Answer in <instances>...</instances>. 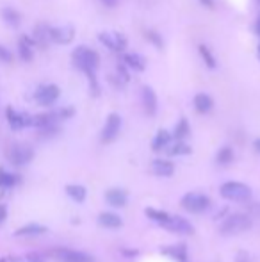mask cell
<instances>
[{
  "label": "cell",
  "instance_id": "6da1fadb",
  "mask_svg": "<svg viewBox=\"0 0 260 262\" xmlns=\"http://www.w3.org/2000/svg\"><path fill=\"white\" fill-rule=\"evenodd\" d=\"M72 59H73L75 68H79L82 73L87 75L91 86H93L94 95H98V82H96V72H98V66H100L98 52L93 50V48H89V47L81 45V47H77L73 50Z\"/></svg>",
  "mask_w": 260,
  "mask_h": 262
},
{
  "label": "cell",
  "instance_id": "7a4b0ae2",
  "mask_svg": "<svg viewBox=\"0 0 260 262\" xmlns=\"http://www.w3.org/2000/svg\"><path fill=\"white\" fill-rule=\"evenodd\" d=\"M252 218L248 214H243V212H235V214H230L219 225V234L221 236H237V234H243L246 230L252 229Z\"/></svg>",
  "mask_w": 260,
  "mask_h": 262
},
{
  "label": "cell",
  "instance_id": "3957f363",
  "mask_svg": "<svg viewBox=\"0 0 260 262\" xmlns=\"http://www.w3.org/2000/svg\"><path fill=\"white\" fill-rule=\"evenodd\" d=\"M219 195L228 202H246V200L252 198V187L243 184V182L230 180L225 182L219 187Z\"/></svg>",
  "mask_w": 260,
  "mask_h": 262
},
{
  "label": "cell",
  "instance_id": "277c9868",
  "mask_svg": "<svg viewBox=\"0 0 260 262\" xmlns=\"http://www.w3.org/2000/svg\"><path fill=\"white\" fill-rule=\"evenodd\" d=\"M182 207L187 212H203L210 207V198L203 193H187V195L182 196Z\"/></svg>",
  "mask_w": 260,
  "mask_h": 262
},
{
  "label": "cell",
  "instance_id": "5b68a950",
  "mask_svg": "<svg viewBox=\"0 0 260 262\" xmlns=\"http://www.w3.org/2000/svg\"><path fill=\"white\" fill-rule=\"evenodd\" d=\"M50 255L57 262H94V259L91 255L70 248H54L50 252Z\"/></svg>",
  "mask_w": 260,
  "mask_h": 262
},
{
  "label": "cell",
  "instance_id": "8992f818",
  "mask_svg": "<svg viewBox=\"0 0 260 262\" xmlns=\"http://www.w3.org/2000/svg\"><path fill=\"white\" fill-rule=\"evenodd\" d=\"M59 95H61V91H59V88H57L56 84H43V86H39V88L36 89L34 98H36V102H38L39 106L48 107V106H52L57 98H59Z\"/></svg>",
  "mask_w": 260,
  "mask_h": 262
},
{
  "label": "cell",
  "instance_id": "52a82bcc",
  "mask_svg": "<svg viewBox=\"0 0 260 262\" xmlns=\"http://www.w3.org/2000/svg\"><path fill=\"white\" fill-rule=\"evenodd\" d=\"M120 131H121V118L120 115L112 113V115L107 116L105 125H103L102 129V141L103 143H112V141L118 137Z\"/></svg>",
  "mask_w": 260,
  "mask_h": 262
},
{
  "label": "cell",
  "instance_id": "ba28073f",
  "mask_svg": "<svg viewBox=\"0 0 260 262\" xmlns=\"http://www.w3.org/2000/svg\"><path fill=\"white\" fill-rule=\"evenodd\" d=\"M32 157H34V150L27 144H14L11 148V152H9V159L11 162L16 166H25L32 161Z\"/></svg>",
  "mask_w": 260,
  "mask_h": 262
},
{
  "label": "cell",
  "instance_id": "9c48e42d",
  "mask_svg": "<svg viewBox=\"0 0 260 262\" xmlns=\"http://www.w3.org/2000/svg\"><path fill=\"white\" fill-rule=\"evenodd\" d=\"M164 229L170 230L171 234H180V236H189V234L194 232L191 221H187L182 216H171L170 221L164 225Z\"/></svg>",
  "mask_w": 260,
  "mask_h": 262
},
{
  "label": "cell",
  "instance_id": "30bf717a",
  "mask_svg": "<svg viewBox=\"0 0 260 262\" xmlns=\"http://www.w3.org/2000/svg\"><path fill=\"white\" fill-rule=\"evenodd\" d=\"M98 38L107 48L114 52H123L127 48V38L120 32H100Z\"/></svg>",
  "mask_w": 260,
  "mask_h": 262
},
{
  "label": "cell",
  "instance_id": "8fae6325",
  "mask_svg": "<svg viewBox=\"0 0 260 262\" xmlns=\"http://www.w3.org/2000/svg\"><path fill=\"white\" fill-rule=\"evenodd\" d=\"M75 38V29L72 25L50 27V41L57 45H68Z\"/></svg>",
  "mask_w": 260,
  "mask_h": 262
},
{
  "label": "cell",
  "instance_id": "7c38bea8",
  "mask_svg": "<svg viewBox=\"0 0 260 262\" xmlns=\"http://www.w3.org/2000/svg\"><path fill=\"white\" fill-rule=\"evenodd\" d=\"M5 116H7V123L11 125L13 131H21V129L32 125V116L25 115V113H18L13 107H7Z\"/></svg>",
  "mask_w": 260,
  "mask_h": 262
},
{
  "label": "cell",
  "instance_id": "4fadbf2b",
  "mask_svg": "<svg viewBox=\"0 0 260 262\" xmlns=\"http://www.w3.org/2000/svg\"><path fill=\"white\" fill-rule=\"evenodd\" d=\"M141 102H143L146 115L155 116V113H157V95H155V91L150 86H143L141 88Z\"/></svg>",
  "mask_w": 260,
  "mask_h": 262
},
{
  "label": "cell",
  "instance_id": "5bb4252c",
  "mask_svg": "<svg viewBox=\"0 0 260 262\" xmlns=\"http://www.w3.org/2000/svg\"><path fill=\"white\" fill-rule=\"evenodd\" d=\"M18 55L25 63H30L34 59V39L29 38V36H20V39H18Z\"/></svg>",
  "mask_w": 260,
  "mask_h": 262
},
{
  "label": "cell",
  "instance_id": "9a60e30c",
  "mask_svg": "<svg viewBox=\"0 0 260 262\" xmlns=\"http://www.w3.org/2000/svg\"><path fill=\"white\" fill-rule=\"evenodd\" d=\"M152 171H154L157 177L170 178L175 173V164L171 161H168V159H155V161L152 162Z\"/></svg>",
  "mask_w": 260,
  "mask_h": 262
},
{
  "label": "cell",
  "instance_id": "2e32d148",
  "mask_svg": "<svg viewBox=\"0 0 260 262\" xmlns=\"http://www.w3.org/2000/svg\"><path fill=\"white\" fill-rule=\"evenodd\" d=\"M105 200L109 205L112 207H125L127 205V200H128V195L125 193L123 189H118V187H112L105 193Z\"/></svg>",
  "mask_w": 260,
  "mask_h": 262
},
{
  "label": "cell",
  "instance_id": "e0dca14e",
  "mask_svg": "<svg viewBox=\"0 0 260 262\" xmlns=\"http://www.w3.org/2000/svg\"><path fill=\"white\" fill-rule=\"evenodd\" d=\"M32 39H34V45L41 48H47V45L50 43V27L47 23H38L32 34Z\"/></svg>",
  "mask_w": 260,
  "mask_h": 262
},
{
  "label": "cell",
  "instance_id": "ac0fdd59",
  "mask_svg": "<svg viewBox=\"0 0 260 262\" xmlns=\"http://www.w3.org/2000/svg\"><path fill=\"white\" fill-rule=\"evenodd\" d=\"M98 223L102 227H105V229H120L121 225H123V220L118 214H114V212H102L98 216Z\"/></svg>",
  "mask_w": 260,
  "mask_h": 262
},
{
  "label": "cell",
  "instance_id": "d6986e66",
  "mask_svg": "<svg viewBox=\"0 0 260 262\" xmlns=\"http://www.w3.org/2000/svg\"><path fill=\"white\" fill-rule=\"evenodd\" d=\"M145 214L148 220L155 221V223H159L161 227H164V225L170 221L171 214H168L166 211H161V209H154V207H146L145 209Z\"/></svg>",
  "mask_w": 260,
  "mask_h": 262
},
{
  "label": "cell",
  "instance_id": "ffe728a7",
  "mask_svg": "<svg viewBox=\"0 0 260 262\" xmlns=\"http://www.w3.org/2000/svg\"><path fill=\"white\" fill-rule=\"evenodd\" d=\"M125 63H127L128 68H132V70H136V72H143L146 68V61L145 57L141 54H137V52H130V54L125 55Z\"/></svg>",
  "mask_w": 260,
  "mask_h": 262
},
{
  "label": "cell",
  "instance_id": "44dd1931",
  "mask_svg": "<svg viewBox=\"0 0 260 262\" xmlns=\"http://www.w3.org/2000/svg\"><path fill=\"white\" fill-rule=\"evenodd\" d=\"M171 143V134L168 131H164V129H161V131L157 132V135L154 137V143H152V150L154 152H161L162 148H168Z\"/></svg>",
  "mask_w": 260,
  "mask_h": 262
},
{
  "label": "cell",
  "instance_id": "7402d4cb",
  "mask_svg": "<svg viewBox=\"0 0 260 262\" xmlns=\"http://www.w3.org/2000/svg\"><path fill=\"white\" fill-rule=\"evenodd\" d=\"M212 106H214L212 98H210L207 93H198L196 97H194V107H196V111L200 113V115L209 113V111L212 109Z\"/></svg>",
  "mask_w": 260,
  "mask_h": 262
},
{
  "label": "cell",
  "instance_id": "603a6c76",
  "mask_svg": "<svg viewBox=\"0 0 260 262\" xmlns=\"http://www.w3.org/2000/svg\"><path fill=\"white\" fill-rule=\"evenodd\" d=\"M66 195H68L73 202L82 203L86 200V196H87V191H86L84 186H79V184H70V186H66Z\"/></svg>",
  "mask_w": 260,
  "mask_h": 262
},
{
  "label": "cell",
  "instance_id": "cb8c5ba5",
  "mask_svg": "<svg viewBox=\"0 0 260 262\" xmlns=\"http://www.w3.org/2000/svg\"><path fill=\"white\" fill-rule=\"evenodd\" d=\"M2 20L7 23L9 27H18L20 25V21H21V16H20V13H18L16 9H13V7H4L2 9Z\"/></svg>",
  "mask_w": 260,
  "mask_h": 262
},
{
  "label": "cell",
  "instance_id": "d4e9b609",
  "mask_svg": "<svg viewBox=\"0 0 260 262\" xmlns=\"http://www.w3.org/2000/svg\"><path fill=\"white\" fill-rule=\"evenodd\" d=\"M47 232V227H43V225H38V223H29L25 227H21L14 232V236H41V234Z\"/></svg>",
  "mask_w": 260,
  "mask_h": 262
},
{
  "label": "cell",
  "instance_id": "484cf974",
  "mask_svg": "<svg viewBox=\"0 0 260 262\" xmlns=\"http://www.w3.org/2000/svg\"><path fill=\"white\" fill-rule=\"evenodd\" d=\"M164 254H166V255H171V257L176 259L178 262H185V261H187V250H185V245L170 246V248L164 250Z\"/></svg>",
  "mask_w": 260,
  "mask_h": 262
},
{
  "label": "cell",
  "instance_id": "4316f807",
  "mask_svg": "<svg viewBox=\"0 0 260 262\" xmlns=\"http://www.w3.org/2000/svg\"><path fill=\"white\" fill-rule=\"evenodd\" d=\"M166 150L170 155H187V153H191V146H189L185 141H175V143L170 144Z\"/></svg>",
  "mask_w": 260,
  "mask_h": 262
},
{
  "label": "cell",
  "instance_id": "83f0119b",
  "mask_svg": "<svg viewBox=\"0 0 260 262\" xmlns=\"http://www.w3.org/2000/svg\"><path fill=\"white\" fill-rule=\"evenodd\" d=\"M191 134V127H189V123H187V120L185 118H182L180 120L178 123H176V127H175V139L176 141H183L187 135Z\"/></svg>",
  "mask_w": 260,
  "mask_h": 262
},
{
  "label": "cell",
  "instance_id": "f1b7e54d",
  "mask_svg": "<svg viewBox=\"0 0 260 262\" xmlns=\"http://www.w3.org/2000/svg\"><path fill=\"white\" fill-rule=\"evenodd\" d=\"M216 159H218V162L221 166L230 164V162L234 161V150H232L230 146H223L218 152V155H216Z\"/></svg>",
  "mask_w": 260,
  "mask_h": 262
},
{
  "label": "cell",
  "instance_id": "f546056e",
  "mask_svg": "<svg viewBox=\"0 0 260 262\" xmlns=\"http://www.w3.org/2000/svg\"><path fill=\"white\" fill-rule=\"evenodd\" d=\"M200 55H201V59L205 61V64H207V68H210V70H216V57H214L212 52L209 50V47L200 45Z\"/></svg>",
  "mask_w": 260,
  "mask_h": 262
},
{
  "label": "cell",
  "instance_id": "4dcf8cb0",
  "mask_svg": "<svg viewBox=\"0 0 260 262\" xmlns=\"http://www.w3.org/2000/svg\"><path fill=\"white\" fill-rule=\"evenodd\" d=\"M14 182H16V177H14V175L7 173V171H4V169H0V187H2V189L13 187Z\"/></svg>",
  "mask_w": 260,
  "mask_h": 262
},
{
  "label": "cell",
  "instance_id": "1f68e13d",
  "mask_svg": "<svg viewBox=\"0 0 260 262\" xmlns=\"http://www.w3.org/2000/svg\"><path fill=\"white\" fill-rule=\"evenodd\" d=\"M13 61V52L9 50L7 47H4V45H0V63H11Z\"/></svg>",
  "mask_w": 260,
  "mask_h": 262
},
{
  "label": "cell",
  "instance_id": "d6a6232c",
  "mask_svg": "<svg viewBox=\"0 0 260 262\" xmlns=\"http://www.w3.org/2000/svg\"><path fill=\"white\" fill-rule=\"evenodd\" d=\"M146 36H148L150 38V41L154 43V45H157V47H162V41H161V36H159V34H155L154 30H150L148 34H146Z\"/></svg>",
  "mask_w": 260,
  "mask_h": 262
},
{
  "label": "cell",
  "instance_id": "836d02e7",
  "mask_svg": "<svg viewBox=\"0 0 260 262\" xmlns=\"http://www.w3.org/2000/svg\"><path fill=\"white\" fill-rule=\"evenodd\" d=\"M18 262H43L41 257H38V255H27V257L20 259Z\"/></svg>",
  "mask_w": 260,
  "mask_h": 262
},
{
  "label": "cell",
  "instance_id": "e575fe53",
  "mask_svg": "<svg viewBox=\"0 0 260 262\" xmlns=\"http://www.w3.org/2000/svg\"><path fill=\"white\" fill-rule=\"evenodd\" d=\"M5 216H7V209H5V205H0V225L4 223Z\"/></svg>",
  "mask_w": 260,
  "mask_h": 262
},
{
  "label": "cell",
  "instance_id": "d590c367",
  "mask_svg": "<svg viewBox=\"0 0 260 262\" xmlns=\"http://www.w3.org/2000/svg\"><path fill=\"white\" fill-rule=\"evenodd\" d=\"M102 2L107 5V7H114V5H118V0H102Z\"/></svg>",
  "mask_w": 260,
  "mask_h": 262
},
{
  "label": "cell",
  "instance_id": "8d00e7d4",
  "mask_svg": "<svg viewBox=\"0 0 260 262\" xmlns=\"http://www.w3.org/2000/svg\"><path fill=\"white\" fill-rule=\"evenodd\" d=\"M200 2L207 5V7H214V0H200Z\"/></svg>",
  "mask_w": 260,
  "mask_h": 262
},
{
  "label": "cell",
  "instance_id": "74e56055",
  "mask_svg": "<svg viewBox=\"0 0 260 262\" xmlns=\"http://www.w3.org/2000/svg\"><path fill=\"white\" fill-rule=\"evenodd\" d=\"M253 146H255L257 152H260V137L259 139H255V143H253Z\"/></svg>",
  "mask_w": 260,
  "mask_h": 262
},
{
  "label": "cell",
  "instance_id": "f35d334b",
  "mask_svg": "<svg viewBox=\"0 0 260 262\" xmlns=\"http://www.w3.org/2000/svg\"><path fill=\"white\" fill-rule=\"evenodd\" d=\"M257 30H259V36H260V16H259V21H257Z\"/></svg>",
  "mask_w": 260,
  "mask_h": 262
},
{
  "label": "cell",
  "instance_id": "ab89813d",
  "mask_svg": "<svg viewBox=\"0 0 260 262\" xmlns=\"http://www.w3.org/2000/svg\"><path fill=\"white\" fill-rule=\"evenodd\" d=\"M0 262H7V261H5V259H0Z\"/></svg>",
  "mask_w": 260,
  "mask_h": 262
},
{
  "label": "cell",
  "instance_id": "60d3db41",
  "mask_svg": "<svg viewBox=\"0 0 260 262\" xmlns=\"http://www.w3.org/2000/svg\"><path fill=\"white\" fill-rule=\"evenodd\" d=\"M259 59H260V45H259Z\"/></svg>",
  "mask_w": 260,
  "mask_h": 262
}]
</instances>
